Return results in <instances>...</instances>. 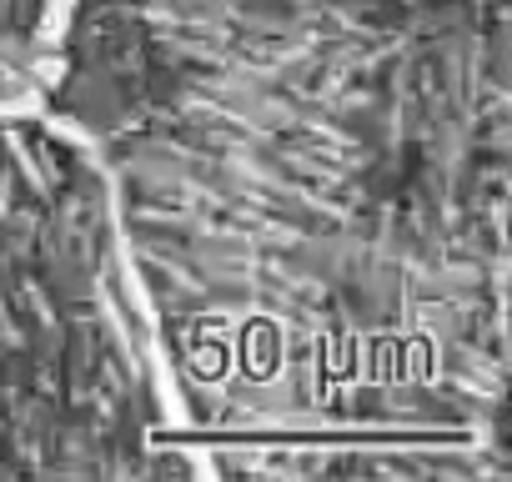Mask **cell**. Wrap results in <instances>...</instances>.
<instances>
[{
	"label": "cell",
	"instance_id": "cell-3",
	"mask_svg": "<svg viewBox=\"0 0 512 482\" xmlns=\"http://www.w3.org/2000/svg\"><path fill=\"white\" fill-rule=\"evenodd\" d=\"M61 0H0V116L36 106Z\"/></svg>",
	"mask_w": 512,
	"mask_h": 482
},
{
	"label": "cell",
	"instance_id": "cell-2",
	"mask_svg": "<svg viewBox=\"0 0 512 482\" xmlns=\"http://www.w3.org/2000/svg\"><path fill=\"white\" fill-rule=\"evenodd\" d=\"M166 387L91 156L0 116V477H146Z\"/></svg>",
	"mask_w": 512,
	"mask_h": 482
},
{
	"label": "cell",
	"instance_id": "cell-1",
	"mask_svg": "<svg viewBox=\"0 0 512 482\" xmlns=\"http://www.w3.org/2000/svg\"><path fill=\"white\" fill-rule=\"evenodd\" d=\"M36 111L196 467L512 472V0H61Z\"/></svg>",
	"mask_w": 512,
	"mask_h": 482
}]
</instances>
